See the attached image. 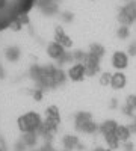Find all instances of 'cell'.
Listing matches in <instances>:
<instances>
[{
	"label": "cell",
	"mask_w": 136,
	"mask_h": 151,
	"mask_svg": "<svg viewBox=\"0 0 136 151\" xmlns=\"http://www.w3.org/2000/svg\"><path fill=\"white\" fill-rule=\"evenodd\" d=\"M36 0H0V30L11 26L27 15Z\"/></svg>",
	"instance_id": "cell-1"
}]
</instances>
